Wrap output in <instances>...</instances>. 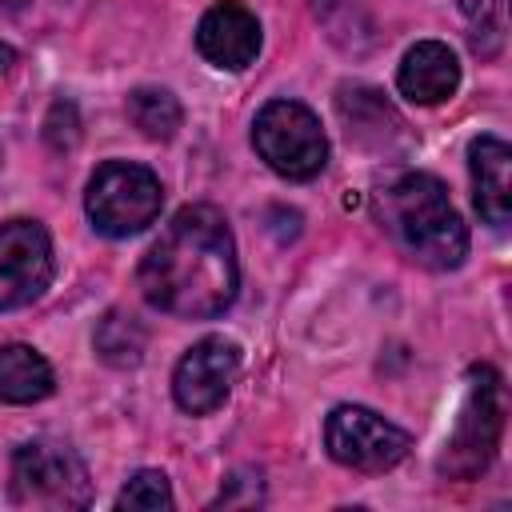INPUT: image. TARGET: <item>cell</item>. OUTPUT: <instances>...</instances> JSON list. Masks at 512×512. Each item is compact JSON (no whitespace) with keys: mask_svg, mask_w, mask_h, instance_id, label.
<instances>
[{"mask_svg":"<svg viewBox=\"0 0 512 512\" xmlns=\"http://www.w3.org/2000/svg\"><path fill=\"white\" fill-rule=\"evenodd\" d=\"M12 64H16V52H12L8 44H0V72H4V68H12Z\"/></svg>","mask_w":512,"mask_h":512,"instance_id":"obj_20","label":"cell"},{"mask_svg":"<svg viewBox=\"0 0 512 512\" xmlns=\"http://www.w3.org/2000/svg\"><path fill=\"white\" fill-rule=\"evenodd\" d=\"M240 268L228 220L212 204L180 208L140 260V292L180 320L220 316L236 300Z\"/></svg>","mask_w":512,"mask_h":512,"instance_id":"obj_1","label":"cell"},{"mask_svg":"<svg viewBox=\"0 0 512 512\" xmlns=\"http://www.w3.org/2000/svg\"><path fill=\"white\" fill-rule=\"evenodd\" d=\"M44 140L52 152H68L76 148L80 140V116H76V104L72 100H56L44 116Z\"/></svg>","mask_w":512,"mask_h":512,"instance_id":"obj_19","label":"cell"},{"mask_svg":"<svg viewBox=\"0 0 512 512\" xmlns=\"http://www.w3.org/2000/svg\"><path fill=\"white\" fill-rule=\"evenodd\" d=\"M468 172L476 212L492 228H504L512 216V148L500 136H476L468 144Z\"/></svg>","mask_w":512,"mask_h":512,"instance_id":"obj_11","label":"cell"},{"mask_svg":"<svg viewBox=\"0 0 512 512\" xmlns=\"http://www.w3.org/2000/svg\"><path fill=\"white\" fill-rule=\"evenodd\" d=\"M336 112H340L348 136H352L356 144H364V148L388 152V148H396V144L408 140L400 112H396L376 88H364V84L340 88V96H336Z\"/></svg>","mask_w":512,"mask_h":512,"instance_id":"obj_12","label":"cell"},{"mask_svg":"<svg viewBox=\"0 0 512 512\" xmlns=\"http://www.w3.org/2000/svg\"><path fill=\"white\" fill-rule=\"evenodd\" d=\"M196 48L204 60H212L216 68H248L260 52V20L236 4V0H220L212 4L200 24H196Z\"/></svg>","mask_w":512,"mask_h":512,"instance_id":"obj_10","label":"cell"},{"mask_svg":"<svg viewBox=\"0 0 512 512\" xmlns=\"http://www.w3.org/2000/svg\"><path fill=\"white\" fill-rule=\"evenodd\" d=\"M460 84V64L456 52L440 40H420L404 52L400 72H396V88L412 100V104H440L456 92Z\"/></svg>","mask_w":512,"mask_h":512,"instance_id":"obj_13","label":"cell"},{"mask_svg":"<svg viewBox=\"0 0 512 512\" xmlns=\"http://www.w3.org/2000/svg\"><path fill=\"white\" fill-rule=\"evenodd\" d=\"M84 208L96 232L104 236H136L144 232L160 208H164V188L152 168L132 164V160H108L92 172Z\"/></svg>","mask_w":512,"mask_h":512,"instance_id":"obj_4","label":"cell"},{"mask_svg":"<svg viewBox=\"0 0 512 512\" xmlns=\"http://www.w3.org/2000/svg\"><path fill=\"white\" fill-rule=\"evenodd\" d=\"M180 116H184L180 112V100L168 88H136V92H128V120L144 136H152V140L176 136Z\"/></svg>","mask_w":512,"mask_h":512,"instance_id":"obj_16","label":"cell"},{"mask_svg":"<svg viewBox=\"0 0 512 512\" xmlns=\"http://www.w3.org/2000/svg\"><path fill=\"white\" fill-rule=\"evenodd\" d=\"M52 284V240L36 220L0 224V312L24 308Z\"/></svg>","mask_w":512,"mask_h":512,"instance_id":"obj_8","label":"cell"},{"mask_svg":"<svg viewBox=\"0 0 512 512\" xmlns=\"http://www.w3.org/2000/svg\"><path fill=\"white\" fill-rule=\"evenodd\" d=\"M96 356L112 368H136L144 360V344H148V332L140 328L136 316H124V312H108L100 324H96Z\"/></svg>","mask_w":512,"mask_h":512,"instance_id":"obj_15","label":"cell"},{"mask_svg":"<svg viewBox=\"0 0 512 512\" xmlns=\"http://www.w3.org/2000/svg\"><path fill=\"white\" fill-rule=\"evenodd\" d=\"M460 12L472 24V48L496 56L504 44V0H460Z\"/></svg>","mask_w":512,"mask_h":512,"instance_id":"obj_17","label":"cell"},{"mask_svg":"<svg viewBox=\"0 0 512 512\" xmlns=\"http://www.w3.org/2000/svg\"><path fill=\"white\" fill-rule=\"evenodd\" d=\"M252 144L260 160L288 180H312L328 164V136L300 100L264 104L252 124Z\"/></svg>","mask_w":512,"mask_h":512,"instance_id":"obj_6","label":"cell"},{"mask_svg":"<svg viewBox=\"0 0 512 512\" xmlns=\"http://www.w3.org/2000/svg\"><path fill=\"white\" fill-rule=\"evenodd\" d=\"M328 456L356 472H388L408 456V432L372 408L340 404L324 424Z\"/></svg>","mask_w":512,"mask_h":512,"instance_id":"obj_7","label":"cell"},{"mask_svg":"<svg viewBox=\"0 0 512 512\" xmlns=\"http://www.w3.org/2000/svg\"><path fill=\"white\" fill-rule=\"evenodd\" d=\"M236 372H240V348L224 336H204L180 356L172 372V396L184 412L204 416L228 400Z\"/></svg>","mask_w":512,"mask_h":512,"instance_id":"obj_9","label":"cell"},{"mask_svg":"<svg viewBox=\"0 0 512 512\" xmlns=\"http://www.w3.org/2000/svg\"><path fill=\"white\" fill-rule=\"evenodd\" d=\"M12 500L24 508H84L92 500V480L84 460L60 440L20 444L12 456Z\"/></svg>","mask_w":512,"mask_h":512,"instance_id":"obj_5","label":"cell"},{"mask_svg":"<svg viewBox=\"0 0 512 512\" xmlns=\"http://www.w3.org/2000/svg\"><path fill=\"white\" fill-rule=\"evenodd\" d=\"M56 380L48 360L28 344H4L0 348V400L4 404H36L52 396Z\"/></svg>","mask_w":512,"mask_h":512,"instance_id":"obj_14","label":"cell"},{"mask_svg":"<svg viewBox=\"0 0 512 512\" xmlns=\"http://www.w3.org/2000/svg\"><path fill=\"white\" fill-rule=\"evenodd\" d=\"M380 216L392 240L424 268H456L468 256V228L448 188L428 172H400L380 192Z\"/></svg>","mask_w":512,"mask_h":512,"instance_id":"obj_2","label":"cell"},{"mask_svg":"<svg viewBox=\"0 0 512 512\" xmlns=\"http://www.w3.org/2000/svg\"><path fill=\"white\" fill-rule=\"evenodd\" d=\"M116 508H132V512H164L172 508V488L168 476L156 468H140L116 496Z\"/></svg>","mask_w":512,"mask_h":512,"instance_id":"obj_18","label":"cell"},{"mask_svg":"<svg viewBox=\"0 0 512 512\" xmlns=\"http://www.w3.org/2000/svg\"><path fill=\"white\" fill-rule=\"evenodd\" d=\"M500 432H504V380L496 368L476 364L468 372V392L456 428L436 460V472L448 480H476L496 456Z\"/></svg>","mask_w":512,"mask_h":512,"instance_id":"obj_3","label":"cell"}]
</instances>
